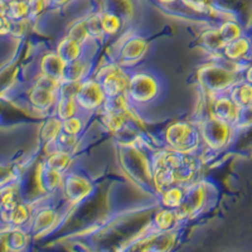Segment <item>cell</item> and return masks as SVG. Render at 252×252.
I'll list each match as a JSON object with an SVG mask.
<instances>
[{
    "label": "cell",
    "instance_id": "6da1fadb",
    "mask_svg": "<svg viewBox=\"0 0 252 252\" xmlns=\"http://www.w3.org/2000/svg\"><path fill=\"white\" fill-rule=\"evenodd\" d=\"M203 82L212 92H220L227 89H232L236 81V72L228 71L222 66H209L206 67L202 72Z\"/></svg>",
    "mask_w": 252,
    "mask_h": 252
},
{
    "label": "cell",
    "instance_id": "7a4b0ae2",
    "mask_svg": "<svg viewBox=\"0 0 252 252\" xmlns=\"http://www.w3.org/2000/svg\"><path fill=\"white\" fill-rule=\"evenodd\" d=\"M103 100H105V92L102 87L94 81L81 85L76 94V102L85 109H96L102 105Z\"/></svg>",
    "mask_w": 252,
    "mask_h": 252
},
{
    "label": "cell",
    "instance_id": "3957f363",
    "mask_svg": "<svg viewBox=\"0 0 252 252\" xmlns=\"http://www.w3.org/2000/svg\"><path fill=\"white\" fill-rule=\"evenodd\" d=\"M129 92L132 100L136 102H145L154 97L157 92V83L154 78L148 75H136L129 82Z\"/></svg>",
    "mask_w": 252,
    "mask_h": 252
},
{
    "label": "cell",
    "instance_id": "277c9868",
    "mask_svg": "<svg viewBox=\"0 0 252 252\" xmlns=\"http://www.w3.org/2000/svg\"><path fill=\"white\" fill-rule=\"evenodd\" d=\"M105 73L102 76V87L103 92L109 96H119L121 92L125 91V89L129 86V82L126 81L125 75L119 68L114 67V68L105 69Z\"/></svg>",
    "mask_w": 252,
    "mask_h": 252
},
{
    "label": "cell",
    "instance_id": "5b68a950",
    "mask_svg": "<svg viewBox=\"0 0 252 252\" xmlns=\"http://www.w3.org/2000/svg\"><path fill=\"white\" fill-rule=\"evenodd\" d=\"M207 124H208L206 134L207 143L212 145L213 148L223 146L231 136V125L217 120V119H213Z\"/></svg>",
    "mask_w": 252,
    "mask_h": 252
},
{
    "label": "cell",
    "instance_id": "8992f818",
    "mask_svg": "<svg viewBox=\"0 0 252 252\" xmlns=\"http://www.w3.org/2000/svg\"><path fill=\"white\" fill-rule=\"evenodd\" d=\"M213 112H215V119L231 125V124H235L238 107L232 102L231 98L220 97L213 103Z\"/></svg>",
    "mask_w": 252,
    "mask_h": 252
},
{
    "label": "cell",
    "instance_id": "52a82bcc",
    "mask_svg": "<svg viewBox=\"0 0 252 252\" xmlns=\"http://www.w3.org/2000/svg\"><path fill=\"white\" fill-rule=\"evenodd\" d=\"M229 98L232 100V102L235 103L238 109L252 105V85L247 82V81L237 82L231 89Z\"/></svg>",
    "mask_w": 252,
    "mask_h": 252
},
{
    "label": "cell",
    "instance_id": "ba28073f",
    "mask_svg": "<svg viewBox=\"0 0 252 252\" xmlns=\"http://www.w3.org/2000/svg\"><path fill=\"white\" fill-rule=\"evenodd\" d=\"M250 51V42L246 38H238L224 47V55L232 61H238L244 58Z\"/></svg>",
    "mask_w": 252,
    "mask_h": 252
},
{
    "label": "cell",
    "instance_id": "9c48e42d",
    "mask_svg": "<svg viewBox=\"0 0 252 252\" xmlns=\"http://www.w3.org/2000/svg\"><path fill=\"white\" fill-rule=\"evenodd\" d=\"M76 97L72 96H63L61 98L60 103H58V114L62 119L67 120V119L73 118V115L76 112Z\"/></svg>",
    "mask_w": 252,
    "mask_h": 252
},
{
    "label": "cell",
    "instance_id": "30bf717a",
    "mask_svg": "<svg viewBox=\"0 0 252 252\" xmlns=\"http://www.w3.org/2000/svg\"><path fill=\"white\" fill-rule=\"evenodd\" d=\"M60 57L62 58L66 63H73L76 62V58L78 57V53H80V48L77 46V42L75 40H67L64 42L61 48Z\"/></svg>",
    "mask_w": 252,
    "mask_h": 252
},
{
    "label": "cell",
    "instance_id": "8fae6325",
    "mask_svg": "<svg viewBox=\"0 0 252 252\" xmlns=\"http://www.w3.org/2000/svg\"><path fill=\"white\" fill-rule=\"evenodd\" d=\"M143 42H141V40H135V42L132 40V42H130L123 51V57L124 60H126L125 62H129V60H136V58L140 57V56L143 55Z\"/></svg>",
    "mask_w": 252,
    "mask_h": 252
},
{
    "label": "cell",
    "instance_id": "7c38bea8",
    "mask_svg": "<svg viewBox=\"0 0 252 252\" xmlns=\"http://www.w3.org/2000/svg\"><path fill=\"white\" fill-rule=\"evenodd\" d=\"M68 164H69V157L67 155V153H63V152L55 153V154L49 158V160H48V165L51 166V169L57 170V172L66 169L67 166H68Z\"/></svg>",
    "mask_w": 252,
    "mask_h": 252
},
{
    "label": "cell",
    "instance_id": "4fadbf2b",
    "mask_svg": "<svg viewBox=\"0 0 252 252\" xmlns=\"http://www.w3.org/2000/svg\"><path fill=\"white\" fill-rule=\"evenodd\" d=\"M235 125L241 129H245V127H249L252 125V105L238 109Z\"/></svg>",
    "mask_w": 252,
    "mask_h": 252
},
{
    "label": "cell",
    "instance_id": "5bb4252c",
    "mask_svg": "<svg viewBox=\"0 0 252 252\" xmlns=\"http://www.w3.org/2000/svg\"><path fill=\"white\" fill-rule=\"evenodd\" d=\"M182 201H183V194L181 189L172 188L163 194V202L166 207H179Z\"/></svg>",
    "mask_w": 252,
    "mask_h": 252
},
{
    "label": "cell",
    "instance_id": "9a60e30c",
    "mask_svg": "<svg viewBox=\"0 0 252 252\" xmlns=\"http://www.w3.org/2000/svg\"><path fill=\"white\" fill-rule=\"evenodd\" d=\"M175 220V213L170 211H163L155 218L157 226L160 229H169L172 227V223Z\"/></svg>",
    "mask_w": 252,
    "mask_h": 252
},
{
    "label": "cell",
    "instance_id": "2e32d148",
    "mask_svg": "<svg viewBox=\"0 0 252 252\" xmlns=\"http://www.w3.org/2000/svg\"><path fill=\"white\" fill-rule=\"evenodd\" d=\"M101 26H102L103 31L112 34V33H115L120 28V22H119V19L115 15L106 14L103 15L102 20H101Z\"/></svg>",
    "mask_w": 252,
    "mask_h": 252
},
{
    "label": "cell",
    "instance_id": "e0dca14e",
    "mask_svg": "<svg viewBox=\"0 0 252 252\" xmlns=\"http://www.w3.org/2000/svg\"><path fill=\"white\" fill-rule=\"evenodd\" d=\"M28 13V6L23 1H14L9 5L8 15L13 17L14 19H20Z\"/></svg>",
    "mask_w": 252,
    "mask_h": 252
},
{
    "label": "cell",
    "instance_id": "ac0fdd59",
    "mask_svg": "<svg viewBox=\"0 0 252 252\" xmlns=\"http://www.w3.org/2000/svg\"><path fill=\"white\" fill-rule=\"evenodd\" d=\"M63 130H64L66 134L76 135L81 130V121L77 118L67 119L63 124Z\"/></svg>",
    "mask_w": 252,
    "mask_h": 252
},
{
    "label": "cell",
    "instance_id": "d6986e66",
    "mask_svg": "<svg viewBox=\"0 0 252 252\" xmlns=\"http://www.w3.org/2000/svg\"><path fill=\"white\" fill-rule=\"evenodd\" d=\"M246 81L252 85V66L246 71Z\"/></svg>",
    "mask_w": 252,
    "mask_h": 252
}]
</instances>
